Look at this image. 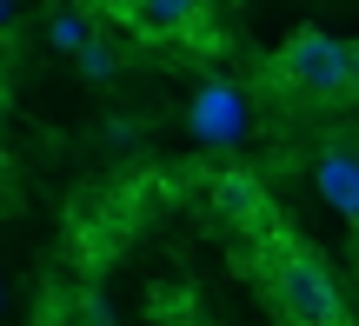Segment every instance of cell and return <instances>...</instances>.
Wrapping results in <instances>:
<instances>
[{
    "label": "cell",
    "instance_id": "obj_1",
    "mask_svg": "<svg viewBox=\"0 0 359 326\" xmlns=\"http://www.w3.org/2000/svg\"><path fill=\"white\" fill-rule=\"evenodd\" d=\"M273 287H280V306L293 313L299 326H346V306H339V287L313 253L286 247L273 260Z\"/></svg>",
    "mask_w": 359,
    "mask_h": 326
},
{
    "label": "cell",
    "instance_id": "obj_2",
    "mask_svg": "<svg viewBox=\"0 0 359 326\" xmlns=\"http://www.w3.org/2000/svg\"><path fill=\"white\" fill-rule=\"evenodd\" d=\"M273 74H280L286 87H306V93H339L346 87V47H339L326 27H293L280 60H273Z\"/></svg>",
    "mask_w": 359,
    "mask_h": 326
},
{
    "label": "cell",
    "instance_id": "obj_3",
    "mask_svg": "<svg viewBox=\"0 0 359 326\" xmlns=\"http://www.w3.org/2000/svg\"><path fill=\"white\" fill-rule=\"evenodd\" d=\"M187 127L200 133V140H213V147H233V140H246V127H253V107H246V93L233 87V80H206V87H193V100H187Z\"/></svg>",
    "mask_w": 359,
    "mask_h": 326
},
{
    "label": "cell",
    "instance_id": "obj_4",
    "mask_svg": "<svg viewBox=\"0 0 359 326\" xmlns=\"http://www.w3.org/2000/svg\"><path fill=\"white\" fill-rule=\"evenodd\" d=\"M313 180H320V193H326L333 213L359 220V154H353V147H326L320 167H313Z\"/></svg>",
    "mask_w": 359,
    "mask_h": 326
},
{
    "label": "cell",
    "instance_id": "obj_5",
    "mask_svg": "<svg viewBox=\"0 0 359 326\" xmlns=\"http://www.w3.org/2000/svg\"><path fill=\"white\" fill-rule=\"evenodd\" d=\"M120 13H127L140 34H187L193 20H200V0H120Z\"/></svg>",
    "mask_w": 359,
    "mask_h": 326
},
{
    "label": "cell",
    "instance_id": "obj_6",
    "mask_svg": "<svg viewBox=\"0 0 359 326\" xmlns=\"http://www.w3.org/2000/svg\"><path fill=\"white\" fill-rule=\"evenodd\" d=\"M213 193H219V213H233V220H253L259 213V186L246 180V173H219Z\"/></svg>",
    "mask_w": 359,
    "mask_h": 326
},
{
    "label": "cell",
    "instance_id": "obj_7",
    "mask_svg": "<svg viewBox=\"0 0 359 326\" xmlns=\"http://www.w3.org/2000/svg\"><path fill=\"white\" fill-rule=\"evenodd\" d=\"M47 34H53V47H60V53H80L93 40V27H87V13H80V7H53V27H47Z\"/></svg>",
    "mask_w": 359,
    "mask_h": 326
},
{
    "label": "cell",
    "instance_id": "obj_8",
    "mask_svg": "<svg viewBox=\"0 0 359 326\" xmlns=\"http://www.w3.org/2000/svg\"><path fill=\"white\" fill-rule=\"evenodd\" d=\"M74 60H80V74H87V80H114V47H107L100 34H93L87 47L74 53Z\"/></svg>",
    "mask_w": 359,
    "mask_h": 326
},
{
    "label": "cell",
    "instance_id": "obj_9",
    "mask_svg": "<svg viewBox=\"0 0 359 326\" xmlns=\"http://www.w3.org/2000/svg\"><path fill=\"white\" fill-rule=\"evenodd\" d=\"M346 87L359 93V47H346Z\"/></svg>",
    "mask_w": 359,
    "mask_h": 326
},
{
    "label": "cell",
    "instance_id": "obj_10",
    "mask_svg": "<svg viewBox=\"0 0 359 326\" xmlns=\"http://www.w3.org/2000/svg\"><path fill=\"white\" fill-rule=\"evenodd\" d=\"M7 27H13V0H0V34H7Z\"/></svg>",
    "mask_w": 359,
    "mask_h": 326
}]
</instances>
